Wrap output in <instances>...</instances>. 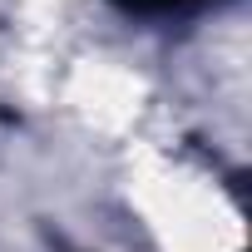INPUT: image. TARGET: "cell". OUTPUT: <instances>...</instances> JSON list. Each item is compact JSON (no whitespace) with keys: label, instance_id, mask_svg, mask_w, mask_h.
<instances>
[{"label":"cell","instance_id":"1","mask_svg":"<svg viewBox=\"0 0 252 252\" xmlns=\"http://www.w3.org/2000/svg\"><path fill=\"white\" fill-rule=\"evenodd\" d=\"M114 5L129 15H163V10H178L183 0H114Z\"/></svg>","mask_w":252,"mask_h":252}]
</instances>
